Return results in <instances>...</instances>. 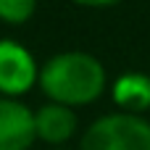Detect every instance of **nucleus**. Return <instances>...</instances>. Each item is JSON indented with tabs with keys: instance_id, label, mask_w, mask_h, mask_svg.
I'll return each instance as SVG.
<instances>
[{
	"instance_id": "obj_6",
	"label": "nucleus",
	"mask_w": 150,
	"mask_h": 150,
	"mask_svg": "<svg viewBox=\"0 0 150 150\" xmlns=\"http://www.w3.org/2000/svg\"><path fill=\"white\" fill-rule=\"evenodd\" d=\"M111 98L121 108V113L142 116L145 111H150V76L140 71L121 74L111 87Z\"/></svg>"
},
{
	"instance_id": "obj_7",
	"label": "nucleus",
	"mask_w": 150,
	"mask_h": 150,
	"mask_svg": "<svg viewBox=\"0 0 150 150\" xmlns=\"http://www.w3.org/2000/svg\"><path fill=\"white\" fill-rule=\"evenodd\" d=\"M37 5L32 0H0V21L8 26H21L34 16Z\"/></svg>"
},
{
	"instance_id": "obj_2",
	"label": "nucleus",
	"mask_w": 150,
	"mask_h": 150,
	"mask_svg": "<svg viewBox=\"0 0 150 150\" xmlns=\"http://www.w3.org/2000/svg\"><path fill=\"white\" fill-rule=\"evenodd\" d=\"M82 150H150V121L121 111L100 116L84 129Z\"/></svg>"
},
{
	"instance_id": "obj_5",
	"label": "nucleus",
	"mask_w": 150,
	"mask_h": 150,
	"mask_svg": "<svg viewBox=\"0 0 150 150\" xmlns=\"http://www.w3.org/2000/svg\"><path fill=\"white\" fill-rule=\"evenodd\" d=\"M76 132V113L74 108L45 103L34 111V134L47 145H63Z\"/></svg>"
},
{
	"instance_id": "obj_1",
	"label": "nucleus",
	"mask_w": 150,
	"mask_h": 150,
	"mask_svg": "<svg viewBox=\"0 0 150 150\" xmlns=\"http://www.w3.org/2000/svg\"><path fill=\"white\" fill-rule=\"evenodd\" d=\"M108 87L103 63L92 53L66 50L47 58L40 69V90L47 95V103L66 108L95 103Z\"/></svg>"
},
{
	"instance_id": "obj_3",
	"label": "nucleus",
	"mask_w": 150,
	"mask_h": 150,
	"mask_svg": "<svg viewBox=\"0 0 150 150\" xmlns=\"http://www.w3.org/2000/svg\"><path fill=\"white\" fill-rule=\"evenodd\" d=\"M40 82L34 55L16 40H0V95L16 100Z\"/></svg>"
},
{
	"instance_id": "obj_4",
	"label": "nucleus",
	"mask_w": 150,
	"mask_h": 150,
	"mask_svg": "<svg viewBox=\"0 0 150 150\" xmlns=\"http://www.w3.org/2000/svg\"><path fill=\"white\" fill-rule=\"evenodd\" d=\"M34 140V111L18 100L0 98V150H29Z\"/></svg>"
}]
</instances>
